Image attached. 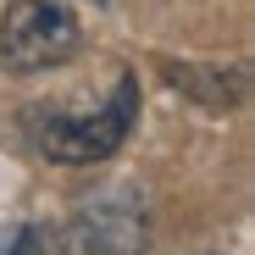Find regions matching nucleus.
<instances>
[{"mask_svg":"<svg viewBox=\"0 0 255 255\" xmlns=\"http://www.w3.org/2000/svg\"><path fill=\"white\" fill-rule=\"evenodd\" d=\"M133 111H139V83L122 72L111 83V95L95 111H33L28 117V139H33V150L45 155V161L89 166V161H106L128 139Z\"/></svg>","mask_w":255,"mask_h":255,"instance_id":"1","label":"nucleus"},{"mask_svg":"<svg viewBox=\"0 0 255 255\" xmlns=\"http://www.w3.org/2000/svg\"><path fill=\"white\" fill-rule=\"evenodd\" d=\"M78 45H83L78 17L61 0H11L6 6V22H0V61L11 72L61 67Z\"/></svg>","mask_w":255,"mask_h":255,"instance_id":"2","label":"nucleus"},{"mask_svg":"<svg viewBox=\"0 0 255 255\" xmlns=\"http://www.w3.org/2000/svg\"><path fill=\"white\" fill-rule=\"evenodd\" d=\"M45 255H106V250H95L89 239H83V233L72 228L67 239H45Z\"/></svg>","mask_w":255,"mask_h":255,"instance_id":"3","label":"nucleus"},{"mask_svg":"<svg viewBox=\"0 0 255 255\" xmlns=\"http://www.w3.org/2000/svg\"><path fill=\"white\" fill-rule=\"evenodd\" d=\"M11 255H45V233H33V228H22V239L11 244Z\"/></svg>","mask_w":255,"mask_h":255,"instance_id":"4","label":"nucleus"}]
</instances>
